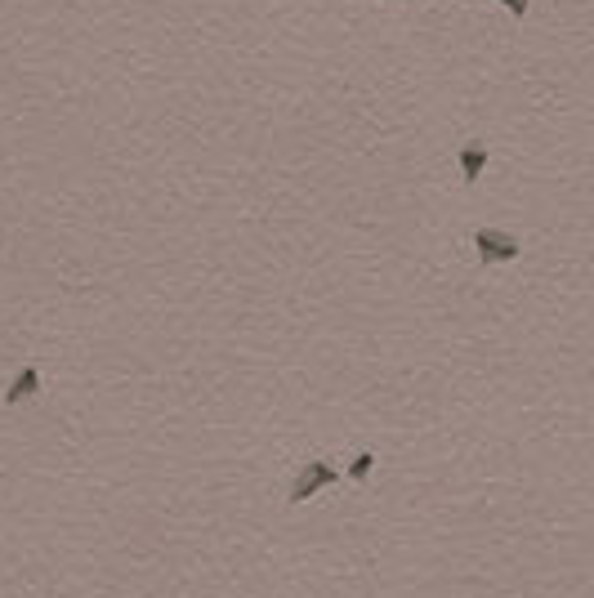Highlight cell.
<instances>
[{"label": "cell", "instance_id": "6da1fadb", "mask_svg": "<svg viewBox=\"0 0 594 598\" xmlns=\"http://www.w3.org/2000/svg\"><path fill=\"white\" fill-rule=\"evenodd\" d=\"M474 250H478V264L492 268V264H514V259L523 255L519 237L501 233V228H478L474 233Z\"/></svg>", "mask_w": 594, "mask_h": 598}, {"label": "cell", "instance_id": "5b68a950", "mask_svg": "<svg viewBox=\"0 0 594 598\" xmlns=\"http://www.w3.org/2000/svg\"><path fill=\"white\" fill-rule=\"evenodd\" d=\"M371 465H376V456H371V451H362V456L349 465V478H353V482H362V478L371 474Z\"/></svg>", "mask_w": 594, "mask_h": 598}, {"label": "cell", "instance_id": "277c9868", "mask_svg": "<svg viewBox=\"0 0 594 598\" xmlns=\"http://www.w3.org/2000/svg\"><path fill=\"white\" fill-rule=\"evenodd\" d=\"M487 170V143H465L461 148V179L474 183Z\"/></svg>", "mask_w": 594, "mask_h": 598}, {"label": "cell", "instance_id": "7a4b0ae2", "mask_svg": "<svg viewBox=\"0 0 594 598\" xmlns=\"http://www.w3.org/2000/svg\"><path fill=\"white\" fill-rule=\"evenodd\" d=\"M335 482H340V474H335L327 460H309V465H304L300 474H295L291 491H286V500H291V505H304L309 496H318L322 487H335Z\"/></svg>", "mask_w": 594, "mask_h": 598}, {"label": "cell", "instance_id": "8992f818", "mask_svg": "<svg viewBox=\"0 0 594 598\" xmlns=\"http://www.w3.org/2000/svg\"><path fill=\"white\" fill-rule=\"evenodd\" d=\"M496 5H505L514 18H528V9H532V0H496Z\"/></svg>", "mask_w": 594, "mask_h": 598}, {"label": "cell", "instance_id": "3957f363", "mask_svg": "<svg viewBox=\"0 0 594 598\" xmlns=\"http://www.w3.org/2000/svg\"><path fill=\"white\" fill-rule=\"evenodd\" d=\"M36 389H41V371H36V366H23V371L14 375V384L5 389V407H18V402L36 398Z\"/></svg>", "mask_w": 594, "mask_h": 598}]
</instances>
